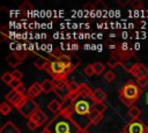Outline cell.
<instances>
[{
  "label": "cell",
  "instance_id": "cell-1",
  "mask_svg": "<svg viewBox=\"0 0 148 133\" xmlns=\"http://www.w3.org/2000/svg\"><path fill=\"white\" fill-rule=\"evenodd\" d=\"M74 112V106H65L58 114H56L47 124L45 130L50 133H83L82 127H80L76 121L72 118Z\"/></svg>",
  "mask_w": 148,
  "mask_h": 133
},
{
  "label": "cell",
  "instance_id": "cell-2",
  "mask_svg": "<svg viewBox=\"0 0 148 133\" xmlns=\"http://www.w3.org/2000/svg\"><path fill=\"white\" fill-rule=\"evenodd\" d=\"M140 93H141L140 87L135 82L130 81V82H127L126 84H124L120 88V90H119V98L124 102L125 105L131 108L133 105V103L139 98Z\"/></svg>",
  "mask_w": 148,
  "mask_h": 133
},
{
  "label": "cell",
  "instance_id": "cell-3",
  "mask_svg": "<svg viewBox=\"0 0 148 133\" xmlns=\"http://www.w3.org/2000/svg\"><path fill=\"white\" fill-rule=\"evenodd\" d=\"M73 69H74V68H68V67H66V66H65L62 62H60L59 60L49 61L47 65L45 66V71L52 75L54 82H59V81L66 80V76H67Z\"/></svg>",
  "mask_w": 148,
  "mask_h": 133
},
{
  "label": "cell",
  "instance_id": "cell-4",
  "mask_svg": "<svg viewBox=\"0 0 148 133\" xmlns=\"http://www.w3.org/2000/svg\"><path fill=\"white\" fill-rule=\"evenodd\" d=\"M16 109L21 112L22 116H24V117H27V118L29 119L30 116L38 109V105H37V103H36L32 98L25 97V98L23 99V102H22Z\"/></svg>",
  "mask_w": 148,
  "mask_h": 133
},
{
  "label": "cell",
  "instance_id": "cell-5",
  "mask_svg": "<svg viewBox=\"0 0 148 133\" xmlns=\"http://www.w3.org/2000/svg\"><path fill=\"white\" fill-rule=\"evenodd\" d=\"M84 96L80 97L76 102L73 103L74 106V112L77 113L79 116H88L92 109V105H90V103L83 98Z\"/></svg>",
  "mask_w": 148,
  "mask_h": 133
},
{
  "label": "cell",
  "instance_id": "cell-6",
  "mask_svg": "<svg viewBox=\"0 0 148 133\" xmlns=\"http://www.w3.org/2000/svg\"><path fill=\"white\" fill-rule=\"evenodd\" d=\"M133 54H134L133 49L126 42L120 43L118 49H117V51L113 52V57H116V58H118L120 60H128Z\"/></svg>",
  "mask_w": 148,
  "mask_h": 133
},
{
  "label": "cell",
  "instance_id": "cell-7",
  "mask_svg": "<svg viewBox=\"0 0 148 133\" xmlns=\"http://www.w3.org/2000/svg\"><path fill=\"white\" fill-rule=\"evenodd\" d=\"M54 93H56L61 99H68V98H69V95H71V89H69L68 82H67L66 80L56 82Z\"/></svg>",
  "mask_w": 148,
  "mask_h": 133
},
{
  "label": "cell",
  "instance_id": "cell-8",
  "mask_svg": "<svg viewBox=\"0 0 148 133\" xmlns=\"http://www.w3.org/2000/svg\"><path fill=\"white\" fill-rule=\"evenodd\" d=\"M128 72L136 77V80L148 79V68L142 64H134L128 68Z\"/></svg>",
  "mask_w": 148,
  "mask_h": 133
},
{
  "label": "cell",
  "instance_id": "cell-9",
  "mask_svg": "<svg viewBox=\"0 0 148 133\" xmlns=\"http://www.w3.org/2000/svg\"><path fill=\"white\" fill-rule=\"evenodd\" d=\"M25 97H27V96H23V95H21L20 93H17L16 90H13V89H12L9 93H7L6 96H5L6 102H9V104L14 105L15 108H17V106L23 102V99H24Z\"/></svg>",
  "mask_w": 148,
  "mask_h": 133
},
{
  "label": "cell",
  "instance_id": "cell-10",
  "mask_svg": "<svg viewBox=\"0 0 148 133\" xmlns=\"http://www.w3.org/2000/svg\"><path fill=\"white\" fill-rule=\"evenodd\" d=\"M123 132L124 133H147V128L143 125V123L134 120L128 125H126Z\"/></svg>",
  "mask_w": 148,
  "mask_h": 133
},
{
  "label": "cell",
  "instance_id": "cell-11",
  "mask_svg": "<svg viewBox=\"0 0 148 133\" xmlns=\"http://www.w3.org/2000/svg\"><path fill=\"white\" fill-rule=\"evenodd\" d=\"M29 119H31V120H34L38 126H42L43 124H45L46 123V120H47V116L38 108L31 116H30V118Z\"/></svg>",
  "mask_w": 148,
  "mask_h": 133
},
{
  "label": "cell",
  "instance_id": "cell-12",
  "mask_svg": "<svg viewBox=\"0 0 148 133\" xmlns=\"http://www.w3.org/2000/svg\"><path fill=\"white\" fill-rule=\"evenodd\" d=\"M40 93H43V89H42V84L40 83H38V82H34L30 87H29V89H28V93H27V97H29V98H35V97H37Z\"/></svg>",
  "mask_w": 148,
  "mask_h": 133
},
{
  "label": "cell",
  "instance_id": "cell-13",
  "mask_svg": "<svg viewBox=\"0 0 148 133\" xmlns=\"http://www.w3.org/2000/svg\"><path fill=\"white\" fill-rule=\"evenodd\" d=\"M91 99L94 101V103H104V101L106 99V93L102 88H96L92 90Z\"/></svg>",
  "mask_w": 148,
  "mask_h": 133
},
{
  "label": "cell",
  "instance_id": "cell-14",
  "mask_svg": "<svg viewBox=\"0 0 148 133\" xmlns=\"http://www.w3.org/2000/svg\"><path fill=\"white\" fill-rule=\"evenodd\" d=\"M0 133H21L20 128L16 127L14 125V123L12 121H7L2 125V127L0 128Z\"/></svg>",
  "mask_w": 148,
  "mask_h": 133
},
{
  "label": "cell",
  "instance_id": "cell-15",
  "mask_svg": "<svg viewBox=\"0 0 148 133\" xmlns=\"http://www.w3.org/2000/svg\"><path fill=\"white\" fill-rule=\"evenodd\" d=\"M6 61L9 64V66H12V67H16L17 65H20V64L22 62V59L17 56V53H16L15 51H13L12 53H9V54L7 56Z\"/></svg>",
  "mask_w": 148,
  "mask_h": 133
},
{
  "label": "cell",
  "instance_id": "cell-16",
  "mask_svg": "<svg viewBox=\"0 0 148 133\" xmlns=\"http://www.w3.org/2000/svg\"><path fill=\"white\" fill-rule=\"evenodd\" d=\"M47 109H49L52 113L58 114V113L62 110V104H61V102H59L58 99H51V101L49 102V104H47Z\"/></svg>",
  "mask_w": 148,
  "mask_h": 133
},
{
  "label": "cell",
  "instance_id": "cell-17",
  "mask_svg": "<svg viewBox=\"0 0 148 133\" xmlns=\"http://www.w3.org/2000/svg\"><path fill=\"white\" fill-rule=\"evenodd\" d=\"M42 89H43V93L47 94V93H51L52 90L54 91V88H56V82L53 80H44L42 83Z\"/></svg>",
  "mask_w": 148,
  "mask_h": 133
},
{
  "label": "cell",
  "instance_id": "cell-18",
  "mask_svg": "<svg viewBox=\"0 0 148 133\" xmlns=\"http://www.w3.org/2000/svg\"><path fill=\"white\" fill-rule=\"evenodd\" d=\"M87 117H88V120H90V123H91L92 125H95V124L99 123V121L103 119V114L98 113V112H97V111H95L94 109H91L90 113H89Z\"/></svg>",
  "mask_w": 148,
  "mask_h": 133
},
{
  "label": "cell",
  "instance_id": "cell-19",
  "mask_svg": "<svg viewBox=\"0 0 148 133\" xmlns=\"http://www.w3.org/2000/svg\"><path fill=\"white\" fill-rule=\"evenodd\" d=\"M128 116L132 118V119H138L140 116H141V110L139 106H135V105H132L131 108H128V111H127Z\"/></svg>",
  "mask_w": 148,
  "mask_h": 133
},
{
  "label": "cell",
  "instance_id": "cell-20",
  "mask_svg": "<svg viewBox=\"0 0 148 133\" xmlns=\"http://www.w3.org/2000/svg\"><path fill=\"white\" fill-rule=\"evenodd\" d=\"M80 93L82 94V96L91 98L92 90H91V89L89 88V86H87L86 83H80Z\"/></svg>",
  "mask_w": 148,
  "mask_h": 133
},
{
  "label": "cell",
  "instance_id": "cell-21",
  "mask_svg": "<svg viewBox=\"0 0 148 133\" xmlns=\"http://www.w3.org/2000/svg\"><path fill=\"white\" fill-rule=\"evenodd\" d=\"M92 67H94V69H95V74H96V75H101V74L105 71V65H104L103 62H101V61L94 62V64H92Z\"/></svg>",
  "mask_w": 148,
  "mask_h": 133
},
{
  "label": "cell",
  "instance_id": "cell-22",
  "mask_svg": "<svg viewBox=\"0 0 148 133\" xmlns=\"http://www.w3.org/2000/svg\"><path fill=\"white\" fill-rule=\"evenodd\" d=\"M47 60L46 59H44L43 57H39L37 60H35L34 61V65H35V67L36 68H38V69H45V66L47 65Z\"/></svg>",
  "mask_w": 148,
  "mask_h": 133
},
{
  "label": "cell",
  "instance_id": "cell-23",
  "mask_svg": "<svg viewBox=\"0 0 148 133\" xmlns=\"http://www.w3.org/2000/svg\"><path fill=\"white\" fill-rule=\"evenodd\" d=\"M1 80H2L3 83L10 86V83L14 81V77H13V74H12V73H9V72H5V73L1 75Z\"/></svg>",
  "mask_w": 148,
  "mask_h": 133
},
{
  "label": "cell",
  "instance_id": "cell-24",
  "mask_svg": "<svg viewBox=\"0 0 148 133\" xmlns=\"http://www.w3.org/2000/svg\"><path fill=\"white\" fill-rule=\"evenodd\" d=\"M92 109H94L95 111H97L98 113L103 114V112L108 109V106H106L105 103H94V104H92Z\"/></svg>",
  "mask_w": 148,
  "mask_h": 133
},
{
  "label": "cell",
  "instance_id": "cell-25",
  "mask_svg": "<svg viewBox=\"0 0 148 133\" xmlns=\"http://www.w3.org/2000/svg\"><path fill=\"white\" fill-rule=\"evenodd\" d=\"M10 111H12V106L9 105L8 102H2V103L0 104V112H1L3 116L8 114Z\"/></svg>",
  "mask_w": 148,
  "mask_h": 133
},
{
  "label": "cell",
  "instance_id": "cell-26",
  "mask_svg": "<svg viewBox=\"0 0 148 133\" xmlns=\"http://www.w3.org/2000/svg\"><path fill=\"white\" fill-rule=\"evenodd\" d=\"M106 64H108V66L110 68H114V67H117L119 65V59L116 58V57H111V58L108 59V62Z\"/></svg>",
  "mask_w": 148,
  "mask_h": 133
},
{
  "label": "cell",
  "instance_id": "cell-27",
  "mask_svg": "<svg viewBox=\"0 0 148 133\" xmlns=\"http://www.w3.org/2000/svg\"><path fill=\"white\" fill-rule=\"evenodd\" d=\"M83 72H84V74H86L87 76H92V75H96V74H95V69H94V67H92V64L87 65V66L83 68Z\"/></svg>",
  "mask_w": 148,
  "mask_h": 133
},
{
  "label": "cell",
  "instance_id": "cell-28",
  "mask_svg": "<svg viewBox=\"0 0 148 133\" xmlns=\"http://www.w3.org/2000/svg\"><path fill=\"white\" fill-rule=\"evenodd\" d=\"M68 86H69V89H71V93H75V91H80V83H76V82H68Z\"/></svg>",
  "mask_w": 148,
  "mask_h": 133
},
{
  "label": "cell",
  "instance_id": "cell-29",
  "mask_svg": "<svg viewBox=\"0 0 148 133\" xmlns=\"http://www.w3.org/2000/svg\"><path fill=\"white\" fill-rule=\"evenodd\" d=\"M104 77H105V80H106V81L111 82V81H113V80L116 79V74H114L112 71H108V72H105Z\"/></svg>",
  "mask_w": 148,
  "mask_h": 133
},
{
  "label": "cell",
  "instance_id": "cell-30",
  "mask_svg": "<svg viewBox=\"0 0 148 133\" xmlns=\"http://www.w3.org/2000/svg\"><path fill=\"white\" fill-rule=\"evenodd\" d=\"M27 127H28V130H30V131H35L37 127H39L34 120H31V119H28L27 120Z\"/></svg>",
  "mask_w": 148,
  "mask_h": 133
},
{
  "label": "cell",
  "instance_id": "cell-31",
  "mask_svg": "<svg viewBox=\"0 0 148 133\" xmlns=\"http://www.w3.org/2000/svg\"><path fill=\"white\" fill-rule=\"evenodd\" d=\"M142 6H143V3H142L140 0H134V1L131 2V7H132L133 9H141Z\"/></svg>",
  "mask_w": 148,
  "mask_h": 133
},
{
  "label": "cell",
  "instance_id": "cell-32",
  "mask_svg": "<svg viewBox=\"0 0 148 133\" xmlns=\"http://www.w3.org/2000/svg\"><path fill=\"white\" fill-rule=\"evenodd\" d=\"M12 74H13L14 80H17V81H21V79H22V76H23L22 72H21V71H18V69H14V71L12 72Z\"/></svg>",
  "mask_w": 148,
  "mask_h": 133
},
{
  "label": "cell",
  "instance_id": "cell-33",
  "mask_svg": "<svg viewBox=\"0 0 148 133\" xmlns=\"http://www.w3.org/2000/svg\"><path fill=\"white\" fill-rule=\"evenodd\" d=\"M106 8V6H105V3H103L102 1H97V2H95L94 3V9L95 10H103V9H105Z\"/></svg>",
  "mask_w": 148,
  "mask_h": 133
},
{
  "label": "cell",
  "instance_id": "cell-34",
  "mask_svg": "<svg viewBox=\"0 0 148 133\" xmlns=\"http://www.w3.org/2000/svg\"><path fill=\"white\" fill-rule=\"evenodd\" d=\"M136 84L140 87V89H142V88H145L147 84H148V79H142V80H136Z\"/></svg>",
  "mask_w": 148,
  "mask_h": 133
},
{
  "label": "cell",
  "instance_id": "cell-35",
  "mask_svg": "<svg viewBox=\"0 0 148 133\" xmlns=\"http://www.w3.org/2000/svg\"><path fill=\"white\" fill-rule=\"evenodd\" d=\"M21 9H23V10H31L32 9V5L30 2H28V1H25V2H23L21 5Z\"/></svg>",
  "mask_w": 148,
  "mask_h": 133
},
{
  "label": "cell",
  "instance_id": "cell-36",
  "mask_svg": "<svg viewBox=\"0 0 148 133\" xmlns=\"http://www.w3.org/2000/svg\"><path fill=\"white\" fill-rule=\"evenodd\" d=\"M21 84H22V82H21V81L14 80V81L10 83V87H12V89H13V90H16V89H17V88H18Z\"/></svg>",
  "mask_w": 148,
  "mask_h": 133
},
{
  "label": "cell",
  "instance_id": "cell-37",
  "mask_svg": "<svg viewBox=\"0 0 148 133\" xmlns=\"http://www.w3.org/2000/svg\"><path fill=\"white\" fill-rule=\"evenodd\" d=\"M117 2H118L120 6H126L127 3H130V0H118Z\"/></svg>",
  "mask_w": 148,
  "mask_h": 133
},
{
  "label": "cell",
  "instance_id": "cell-38",
  "mask_svg": "<svg viewBox=\"0 0 148 133\" xmlns=\"http://www.w3.org/2000/svg\"><path fill=\"white\" fill-rule=\"evenodd\" d=\"M146 103L148 104V93H147V95H146Z\"/></svg>",
  "mask_w": 148,
  "mask_h": 133
},
{
  "label": "cell",
  "instance_id": "cell-39",
  "mask_svg": "<svg viewBox=\"0 0 148 133\" xmlns=\"http://www.w3.org/2000/svg\"><path fill=\"white\" fill-rule=\"evenodd\" d=\"M40 133H50V132H49V131H47V130H44V131H42V132H40Z\"/></svg>",
  "mask_w": 148,
  "mask_h": 133
},
{
  "label": "cell",
  "instance_id": "cell-40",
  "mask_svg": "<svg viewBox=\"0 0 148 133\" xmlns=\"http://www.w3.org/2000/svg\"><path fill=\"white\" fill-rule=\"evenodd\" d=\"M83 133H88V132H87V131H83Z\"/></svg>",
  "mask_w": 148,
  "mask_h": 133
},
{
  "label": "cell",
  "instance_id": "cell-41",
  "mask_svg": "<svg viewBox=\"0 0 148 133\" xmlns=\"http://www.w3.org/2000/svg\"><path fill=\"white\" fill-rule=\"evenodd\" d=\"M120 133H124V132H120Z\"/></svg>",
  "mask_w": 148,
  "mask_h": 133
}]
</instances>
